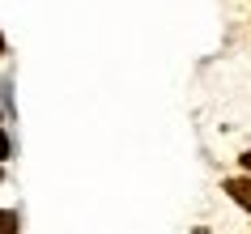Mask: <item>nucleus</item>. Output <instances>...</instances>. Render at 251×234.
I'll list each match as a JSON object with an SVG mask.
<instances>
[{
	"instance_id": "obj_5",
	"label": "nucleus",
	"mask_w": 251,
	"mask_h": 234,
	"mask_svg": "<svg viewBox=\"0 0 251 234\" xmlns=\"http://www.w3.org/2000/svg\"><path fill=\"white\" fill-rule=\"evenodd\" d=\"M0 52H4V39H0Z\"/></svg>"
},
{
	"instance_id": "obj_3",
	"label": "nucleus",
	"mask_w": 251,
	"mask_h": 234,
	"mask_svg": "<svg viewBox=\"0 0 251 234\" xmlns=\"http://www.w3.org/2000/svg\"><path fill=\"white\" fill-rule=\"evenodd\" d=\"M4 157H9V136L0 132V162H4Z\"/></svg>"
},
{
	"instance_id": "obj_2",
	"label": "nucleus",
	"mask_w": 251,
	"mask_h": 234,
	"mask_svg": "<svg viewBox=\"0 0 251 234\" xmlns=\"http://www.w3.org/2000/svg\"><path fill=\"white\" fill-rule=\"evenodd\" d=\"M0 234H17V213L0 208Z\"/></svg>"
},
{
	"instance_id": "obj_1",
	"label": "nucleus",
	"mask_w": 251,
	"mask_h": 234,
	"mask_svg": "<svg viewBox=\"0 0 251 234\" xmlns=\"http://www.w3.org/2000/svg\"><path fill=\"white\" fill-rule=\"evenodd\" d=\"M226 192L234 196L243 208H251V183H247V179H230V183H226Z\"/></svg>"
},
{
	"instance_id": "obj_4",
	"label": "nucleus",
	"mask_w": 251,
	"mask_h": 234,
	"mask_svg": "<svg viewBox=\"0 0 251 234\" xmlns=\"http://www.w3.org/2000/svg\"><path fill=\"white\" fill-rule=\"evenodd\" d=\"M243 170H251V149H247V154H243Z\"/></svg>"
}]
</instances>
